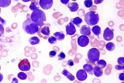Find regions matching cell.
Segmentation results:
<instances>
[{
    "instance_id": "obj_16",
    "label": "cell",
    "mask_w": 124,
    "mask_h": 83,
    "mask_svg": "<svg viewBox=\"0 0 124 83\" xmlns=\"http://www.w3.org/2000/svg\"><path fill=\"white\" fill-rule=\"evenodd\" d=\"M53 35L57 40L59 41L63 40L65 37V34L62 32H56L54 33Z\"/></svg>"
},
{
    "instance_id": "obj_29",
    "label": "cell",
    "mask_w": 124,
    "mask_h": 83,
    "mask_svg": "<svg viewBox=\"0 0 124 83\" xmlns=\"http://www.w3.org/2000/svg\"><path fill=\"white\" fill-rule=\"evenodd\" d=\"M117 63L118 65L121 66H124V57H121L118 58L117 60Z\"/></svg>"
},
{
    "instance_id": "obj_41",
    "label": "cell",
    "mask_w": 124,
    "mask_h": 83,
    "mask_svg": "<svg viewBox=\"0 0 124 83\" xmlns=\"http://www.w3.org/2000/svg\"><path fill=\"white\" fill-rule=\"evenodd\" d=\"M72 0L73 1H76L77 0Z\"/></svg>"
},
{
    "instance_id": "obj_32",
    "label": "cell",
    "mask_w": 124,
    "mask_h": 83,
    "mask_svg": "<svg viewBox=\"0 0 124 83\" xmlns=\"http://www.w3.org/2000/svg\"><path fill=\"white\" fill-rule=\"evenodd\" d=\"M56 51L55 50L52 51H50V52L49 54V56L50 57H53L56 55Z\"/></svg>"
},
{
    "instance_id": "obj_9",
    "label": "cell",
    "mask_w": 124,
    "mask_h": 83,
    "mask_svg": "<svg viewBox=\"0 0 124 83\" xmlns=\"http://www.w3.org/2000/svg\"><path fill=\"white\" fill-rule=\"evenodd\" d=\"M76 77L79 81H85L87 77V74L86 71L84 70H79L77 73Z\"/></svg>"
},
{
    "instance_id": "obj_1",
    "label": "cell",
    "mask_w": 124,
    "mask_h": 83,
    "mask_svg": "<svg viewBox=\"0 0 124 83\" xmlns=\"http://www.w3.org/2000/svg\"><path fill=\"white\" fill-rule=\"evenodd\" d=\"M31 18L32 21L35 22L40 27H42L44 25V22L46 21V14L41 10H35L31 14Z\"/></svg>"
},
{
    "instance_id": "obj_40",
    "label": "cell",
    "mask_w": 124,
    "mask_h": 83,
    "mask_svg": "<svg viewBox=\"0 0 124 83\" xmlns=\"http://www.w3.org/2000/svg\"><path fill=\"white\" fill-rule=\"evenodd\" d=\"M24 2H29V1H30L31 0H22Z\"/></svg>"
},
{
    "instance_id": "obj_6",
    "label": "cell",
    "mask_w": 124,
    "mask_h": 83,
    "mask_svg": "<svg viewBox=\"0 0 124 83\" xmlns=\"http://www.w3.org/2000/svg\"><path fill=\"white\" fill-rule=\"evenodd\" d=\"M39 4L43 9L48 10L52 6L53 0H40Z\"/></svg>"
},
{
    "instance_id": "obj_28",
    "label": "cell",
    "mask_w": 124,
    "mask_h": 83,
    "mask_svg": "<svg viewBox=\"0 0 124 83\" xmlns=\"http://www.w3.org/2000/svg\"><path fill=\"white\" fill-rule=\"evenodd\" d=\"M58 57H59V60H62L65 58L66 55L63 52H61L58 55Z\"/></svg>"
},
{
    "instance_id": "obj_8",
    "label": "cell",
    "mask_w": 124,
    "mask_h": 83,
    "mask_svg": "<svg viewBox=\"0 0 124 83\" xmlns=\"http://www.w3.org/2000/svg\"><path fill=\"white\" fill-rule=\"evenodd\" d=\"M89 42L88 37L85 35H82L78 39V44L80 46L84 47L86 46Z\"/></svg>"
},
{
    "instance_id": "obj_25",
    "label": "cell",
    "mask_w": 124,
    "mask_h": 83,
    "mask_svg": "<svg viewBox=\"0 0 124 83\" xmlns=\"http://www.w3.org/2000/svg\"><path fill=\"white\" fill-rule=\"evenodd\" d=\"M17 76L20 80H25L27 78V76L23 72H20L18 74Z\"/></svg>"
},
{
    "instance_id": "obj_38",
    "label": "cell",
    "mask_w": 124,
    "mask_h": 83,
    "mask_svg": "<svg viewBox=\"0 0 124 83\" xmlns=\"http://www.w3.org/2000/svg\"><path fill=\"white\" fill-rule=\"evenodd\" d=\"M17 80V79L16 78H14L13 79V81H12V83H18V81Z\"/></svg>"
},
{
    "instance_id": "obj_26",
    "label": "cell",
    "mask_w": 124,
    "mask_h": 83,
    "mask_svg": "<svg viewBox=\"0 0 124 83\" xmlns=\"http://www.w3.org/2000/svg\"><path fill=\"white\" fill-rule=\"evenodd\" d=\"M93 2L92 0H85L84 2V5L86 8H89L93 6Z\"/></svg>"
},
{
    "instance_id": "obj_27",
    "label": "cell",
    "mask_w": 124,
    "mask_h": 83,
    "mask_svg": "<svg viewBox=\"0 0 124 83\" xmlns=\"http://www.w3.org/2000/svg\"><path fill=\"white\" fill-rule=\"evenodd\" d=\"M48 41L49 43L51 44H55L57 42V39L54 37H50L48 39Z\"/></svg>"
},
{
    "instance_id": "obj_43",
    "label": "cell",
    "mask_w": 124,
    "mask_h": 83,
    "mask_svg": "<svg viewBox=\"0 0 124 83\" xmlns=\"http://www.w3.org/2000/svg\"><path fill=\"white\" fill-rule=\"evenodd\" d=\"M0 69H1V66H0Z\"/></svg>"
},
{
    "instance_id": "obj_13",
    "label": "cell",
    "mask_w": 124,
    "mask_h": 83,
    "mask_svg": "<svg viewBox=\"0 0 124 83\" xmlns=\"http://www.w3.org/2000/svg\"><path fill=\"white\" fill-rule=\"evenodd\" d=\"M93 73L96 76L100 77L103 74V72L102 69L98 66H95L93 68Z\"/></svg>"
},
{
    "instance_id": "obj_42",
    "label": "cell",
    "mask_w": 124,
    "mask_h": 83,
    "mask_svg": "<svg viewBox=\"0 0 124 83\" xmlns=\"http://www.w3.org/2000/svg\"><path fill=\"white\" fill-rule=\"evenodd\" d=\"M0 12H1V8H0Z\"/></svg>"
},
{
    "instance_id": "obj_23",
    "label": "cell",
    "mask_w": 124,
    "mask_h": 83,
    "mask_svg": "<svg viewBox=\"0 0 124 83\" xmlns=\"http://www.w3.org/2000/svg\"><path fill=\"white\" fill-rule=\"evenodd\" d=\"M106 47L108 50L110 51H112L114 50L115 46V44L114 43L112 42H109L106 44Z\"/></svg>"
},
{
    "instance_id": "obj_37",
    "label": "cell",
    "mask_w": 124,
    "mask_h": 83,
    "mask_svg": "<svg viewBox=\"0 0 124 83\" xmlns=\"http://www.w3.org/2000/svg\"><path fill=\"white\" fill-rule=\"evenodd\" d=\"M70 0H60L61 3L64 4H66L69 3Z\"/></svg>"
},
{
    "instance_id": "obj_11",
    "label": "cell",
    "mask_w": 124,
    "mask_h": 83,
    "mask_svg": "<svg viewBox=\"0 0 124 83\" xmlns=\"http://www.w3.org/2000/svg\"><path fill=\"white\" fill-rule=\"evenodd\" d=\"M80 31L81 34L85 36H89L91 34L90 27L86 25H85L81 27Z\"/></svg>"
},
{
    "instance_id": "obj_10",
    "label": "cell",
    "mask_w": 124,
    "mask_h": 83,
    "mask_svg": "<svg viewBox=\"0 0 124 83\" xmlns=\"http://www.w3.org/2000/svg\"><path fill=\"white\" fill-rule=\"evenodd\" d=\"M76 32V29L74 25L71 22L70 23L66 26V33L67 35H72Z\"/></svg>"
},
{
    "instance_id": "obj_31",
    "label": "cell",
    "mask_w": 124,
    "mask_h": 83,
    "mask_svg": "<svg viewBox=\"0 0 124 83\" xmlns=\"http://www.w3.org/2000/svg\"><path fill=\"white\" fill-rule=\"evenodd\" d=\"M115 68L118 70H124V66H121L120 65H116Z\"/></svg>"
},
{
    "instance_id": "obj_15",
    "label": "cell",
    "mask_w": 124,
    "mask_h": 83,
    "mask_svg": "<svg viewBox=\"0 0 124 83\" xmlns=\"http://www.w3.org/2000/svg\"><path fill=\"white\" fill-rule=\"evenodd\" d=\"M83 69L89 74H93V67L92 65L89 64H85L83 66Z\"/></svg>"
},
{
    "instance_id": "obj_19",
    "label": "cell",
    "mask_w": 124,
    "mask_h": 83,
    "mask_svg": "<svg viewBox=\"0 0 124 83\" xmlns=\"http://www.w3.org/2000/svg\"><path fill=\"white\" fill-rule=\"evenodd\" d=\"M92 31L95 35L97 36H99L101 32V28L98 25L94 26L92 29Z\"/></svg>"
},
{
    "instance_id": "obj_36",
    "label": "cell",
    "mask_w": 124,
    "mask_h": 83,
    "mask_svg": "<svg viewBox=\"0 0 124 83\" xmlns=\"http://www.w3.org/2000/svg\"><path fill=\"white\" fill-rule=\"evenodd\" d=\"M104 0H95L94 3L96 4H100L102 3Z\"/></svg>"
},
{
    "instance_id": "obj_12",
    "label": "cell",
    "mask_w": 124,
    "mask_h": 83,
    "mask_svg": "<svg viewBox=\"0 0 124 83\" xmlns=\"http://www.w3.org/2000/svg\"><path fill=\"white\" fill-rule=\"evenodd\" d=\"M67 7L71 12H75L78 10L79 5L77 3H71L68 4Z\"/></svg>"
},
{
    "instance_id": "obj_30",
    "label": "cell",
    "mask_w": 124,
    "mask_h": 83,
    "mask_svg": "<svg viewBox=\"0 0 124 83\" xmlns=\"http://www.w3.org/2000/svg\"><path fill=\"white\" fill-rule=\"evenodd\" d=\"M4 33V28L2 25L0 24V37H1Z\"/></svg>"
},
{
    "instance_id": "obj_35",
    "label": "cell",
    "mask_w": 124,
    "mask_h": 83,
    "mask_svg": "<svg viewBox=\"0 0 124 83\" xmlns=\"http://www.w3.org/2000/svg\"><path fill=\"white\" fill-rule=\"evenodd\" d=\"M119 79L121 81L124 80V73H122L120 74H119Z\"/></svg>"
},
{
    "instance_id": "obj_34",
    "label": "cell",
    "mask_w": 124,
    "mask_h": 83,
    "mask_svg": "<svg viewBox=\"0 0 124 83\" xmlns=\"http://www.w3.org/2000/svg\"><path fill=\"white\" fill-rule=\"evenodd\" d=\"M6 24V21L3 19H2L1 17H0V24L2 25H5Z\"/></svg>"
},
{
    "instance_id": "obj_22",
    "label": "cell",
    "mask_w": 124,
    "mask_h": 83,
    "mask_svg": "<svg viewBox=\"0 0 124 83\" xmlns=\"http://www.w3.org/2000/svg\"><path fill=\"white\" fill-rule=\"evenodd\" d=\"M41 32L43 34L49 36L50 34L49 28L48 26H46L43 28L41 30Z\"/></svg>"
},
{
    "instance_id": "obj_4",
    "label": "cell",
    "mask_w": 124,
    "mask_h": 83,
    "mask_svg": "<svg viewBox=\"0 0 124 83\" xmlns=\"http://www.w3.org/2000/svg\"><path fill=\"white\" fill-rule=\"evenodd\" d=\"M100 54V52L98 49L93 48L89 50L87 56L90 62L95 64L99 60Z\"/></svg>"
},
{
    "instance_id": "obj_5",
    "label": "cell",
    "mask_w": 124,
    "mask_h": 83,
    "mask_svg": "<svg viewBox=\"0 0 124 83\" xmlns=\"http://www.w3.org/2000/svg\"><path fill=\"white\" fill-rule=\"evenodd\" d=\"M18 67L23 71H29L31 68V65L29 60L26 59L22 60L18 65Z\"/></svg>"
},
{
    "instance_id": "obj_39",
    "label": "cell",
    "mask_w": 124,
    "mask_h": 83,
    "mask_svg": "<svg viewBox=\"0 0 124 83\" xmlns=\"http://www.w3.org/2000/svg\"><path fill=\"white\" fill-rule=\"evenodd\" d=\"M3 74L1 73H0V82H1L2 81V80H3Z\"/></svg>"
},
{
    "instance_id": "obj_20",
    "label": "cell",
    "mask_w": 124,
    "mask_h": 83,
    "mask_svg": "<svg viewBox=\"0 0 124 83\" xmlns=\"http://www.w3.org/2000/svg\"><path fill=\"white\" fill-rule=\"evenodd\" d=\"M71 21L73 24L76 25L77 26L80 25L83 22L82 19L79 17H77L74 19H72L71 20Z\"/></svg>"
},
{
    "instance_id": "obj_7",
    "label": "cell",
    "mask_w": 124,
    "mask_h": 83,
    "mask_svg": "<svg viewBox=\"0 0 124 83\" xmlns=\"http://www.w3.org/2000/svg\"><path fill=\"white\" fill-rule=\"evenodd\" d=\"M114 33L113 30L108 28H106L104 30L103 34L104 39L106 41H110L114 38Z\"/></svg>"
},
{
    "instance_id": "obj_21",
    "label": "cell",
    "mask_w": 124,
    "mask_h": 83,
    "mask_svg": "<svg viewBox=\"0 0 124 83\" xmlns=\"http://www.w3.org/2000/svg\"><path fill=\"white\" fill-rule=\"evenodd\" d=\"M29 8L32 11L38 9H39V5L38 3L36 1H32L31 2V4L30 5Z\"/></svg>"
},
{
    "instance_id": "obj_17",
    "label": "cell",
    "mask_w": 124,
    "mask_h": 83,
    "mask_svg": "<svg viewBox=\"0 0 124 83\" xmlns=\"http://www.w3.org/2000/svg\"><path fill=\"white\" fill-rule=\"evenodd\" d=\"M29 41L32 45H35L39 44L40 40L37 37H33L29 39Z\"/></svg>"
},
{
    "instance_id": "obj_18",
    "label": "cell",
    "mask_w": 124,
    "mask_h": 83,
    "mask_svg": "<svg viewBox=\"0 0 124 83\" xmlns=\"http://www.w3.org/2000/svg\"><path fill=\"white\" fill-rule=\"evenodd\" d=\"M11 0H0V7L6 8L10 5Z\"/></svg>"
},
{
    "instance_id": "obj_2",
    "label": "cell",
    "mask_w": 124,
    "mask_h": 83,
    "mask_svg": "<svg viewBox=\"0 0 124 83\" xmlns=\"http://www.w3.org/2000/svg\"><path fill=\"white\" fill-rule=\"evenodd\" d=\"M23 29L27 34H36L38 31V26L36 23L30 19L25 20L23 24Z\"/></svg>"
},
{
    "instance_id": "obj_3",
    "label": "cell",
    "mask_w": 124,
    "mask_h": 83,
    "mask_svg": "<svg viewBox=\"0 0 124 83\" xmlns=\"http://www.w3.org/2000/svg\"><path fill=\"white\" fill-rule=\"evenodd\" d=\"M85 21L88 25L94 26L98 24L99 21V15L96 11H91L85 15Z\"/></svg>"
},
{
    "instance_id": "obj_24",
    "label": "cell",
    "mask_w": 124,
    "mask_h": 83,
    "mask_svg": "<svg viewBox=\"0 0 124 83\" xmlns=\"http://www.w3.org/2000/svg\"><path fill=\"white\" fill-rule=\"evenodd\" d=\"M97 65L98 67L101 68H104L106 66V63L104 60H100L97 62Z\"/></svg>"
},
{
    "instance_id": "obj_14",
    "label": "cell",
    "mask_w": 124,
    "mask_h": 83,
    "mask_svg": "<svg viewBox=\"0 0 124 83\" xmlns=\"http://www.w3.org/2000/svg\"><path fill=\"white\" fill-rule=\"evenodd\" d=\"M62 74L64 76H66L69 80L71 81H73L75 80V76L66 69H64L62 71Z\"/></svg>"
},
{
    "instance_id": "obj_44",
    "label": "cell",
    "mask_w": 124,
    "mask_h": 83,
    "mask_svg": "<svg viewBox=\"0 0 124 83\" xmlns=\"http://www.w3.org/2000/svg\"><path fill=\"white\" fill-rule=\"evenodd\" d=\"M15 0L18 1V0Z\"/></svg>"
},
{
    "instance_id": "obj_33",
    "label": "cell",
    "mask_w": 124,
    "mask_h": 83,
    "mask_svg": "<svg viewBox=\"0 0 124 83\" xmlns=\"http://www.w3.org/2000/svg\"><path fill=\"white\" fill-rule=\"evenodd\" d=\"M67 64L70 66H72L74 64V62L73 60H70L67 61Z\"/></svg>"
}]
</instances>
